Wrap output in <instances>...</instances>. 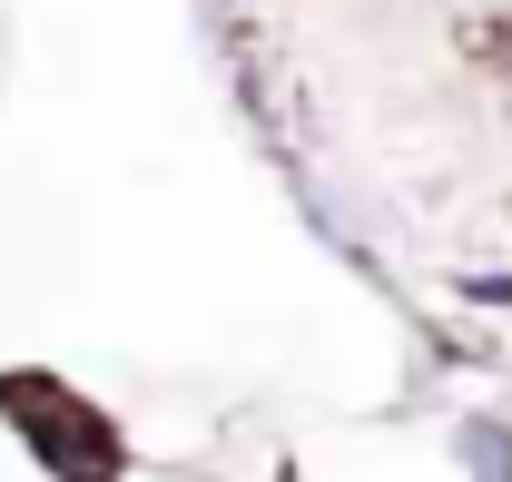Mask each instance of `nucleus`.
Returning <instances> with one entry per match:
<instances>
[{"label":"nucleus","mask_w":512,"mask_h":482,"mask_svg":"<svg viewBox=\"0 0 512 482\" xmlns=\"http://www.w3.org/2000/svg\"><path fill=\"white\" fill-rule=\"evenodd\" d=\"M0 414L20 423V443L40 453L50 482H119V463H128L119 423L89 394H69L60 374H0Z\"/></svg>","instance_id":"f257e3e1"},{"label":"nucleus","mask_w":512,"mask_h":482,"mask_svg":"<svg viewBox=\"0 0 512 482\" xmlns=\"http://www.w3.org/2000/svg\"><path fill=\"white\" fill-rule=\"evenodd\" d=\"M453 453H463V482H512V423L503 414H463L453 423Z\"/></svg>","instance_id":"f03ea898"}]
</instances>
